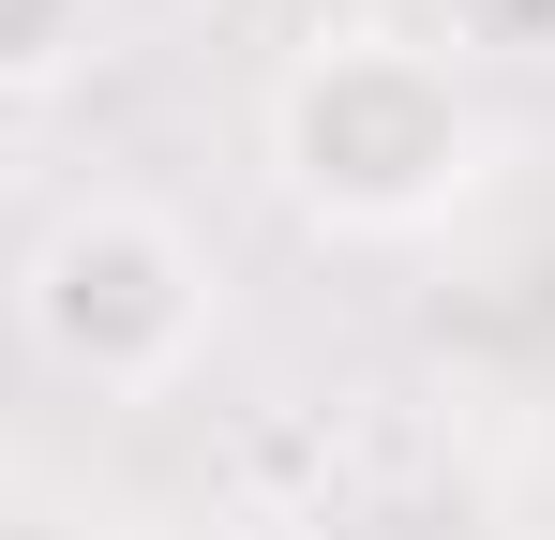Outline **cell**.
<instances>
[{
  "instance_id": "2",
  "label": "cell",
  "mask_w": 555,
  "mask_h": 540,
  "mask_svg": "<svg viewBox=\"0 0 555 540\" xmlns=\"http://www.w3.org/2000/svg\"><path fill=\"white\" fill-rule=\"evenodd\" d=\"M15 316H30V346L61 360L76 390H181L195 346H210V256H195L181 210L91 195V210H61L30 241Z\"/></svg>"
},
{
  "instance_id": "1",
  "label": "cell",
  "mask_w": 555,
  "mask_h": 540,
  "mask_svg": "<svg viewBox=\"0 0 555 540\" xmlns=\"http://www.w3.org/2000/svg\"><path fill=\"white\" fill-rule=\"evenodd\" d=\"M256 136H271L285 210L331 241H421L436 210L480 195V90H465L451 30H405V15L315 30L271 76Z\"/></svg>"
},
{
  "instance_id": "4",
  "label": "cell",
  "mask_w": 555,
  "mask_h": 540,
  "mask_svg": "<svg viewBox=\"0 0 555 540\" xmlns=\"http://www.w3.org/2000/svg\"><path fill=\"white\" fill-rule=\"evenodd\" d=\"M451 15V61L480 46V61H555V0H436Z\"/></svg>"
},
{
  "instance_id": "3",
  "label": "cell",
  "mask_w": 555,
  "mask_h": 540,
  "mask_svg": "<svg viewBox=\"0 0 555 540\" xmlns=\"http://www.w3.org/2000/svg\"><path fill=\"white\" fill-rule=\"evenodd\" d=\"M91 46V0H0V90H46Z\"/></svg>"
}]
</instances>
